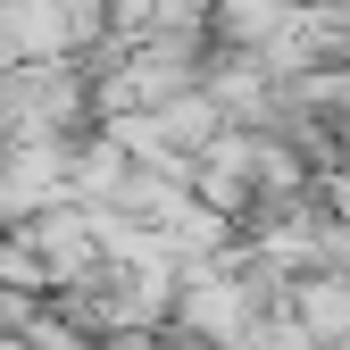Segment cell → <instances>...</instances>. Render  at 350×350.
Listing matches in <instances>:
<instances>
[{
    "mask_svg": "<svg viewBox=\"0 0 350 350\" xmlns=\"http://www.w3.org/2000/svg\"><path fill=\"white\" fill-rule=\"evenodd\" d=\"M0 292H25V300H51V267L25 250V234L9 226L0 234Z\"/></svg>",
    "mask_w": 350,
    "mask_h": 350,
    "instance_id": "obj_1",
    "label": "cell"
},
{
    "mask_svg": "<svg viewBox=\"0 0 350 350\" xmlns=\"http://www.w3.org/2000/svg\"><path fill=\"white\" fill-rule=\"evenodd\" d=\"M234 350H317V342L300 334V325H292L284 309H267V317H250V334H242Z\"/></svg>",
    "mask_w": 350,
    "mask_h": 350,
    "instance_id": "obj_2",
    "label": "cell"
},
{
    "mask_svg": "<svg viewBox=\"0 0 350 350\" xmlns=\"http://www.w3.org/2000/svg\"><path fill=\"white\" fill-rule=\"evenodd\" d=\"M17 342H25V350H92V342H83V334H75L67 317H51V300H42V317H33V325H25Z\"/></svg>",
    "mask_w": 350,
    "mask_h": 350,
    "instance_id": "obj_3",
    "label": "cell"
},
{
    "mask_svg": "<svg viewBox=\"0 0 350 350\" xmlns=\"http://www.w3.org/2000/svg\"><path fill=\"white\" fill-rule=\"evenodd\" d=\"M92 350H167V334H109V342H92Z\"/></svg>",
    "mask_w": 350,
    "mask_h": 350,
    "instance_id": "obj_4",
    "label": "cell"
}]
</instances>
